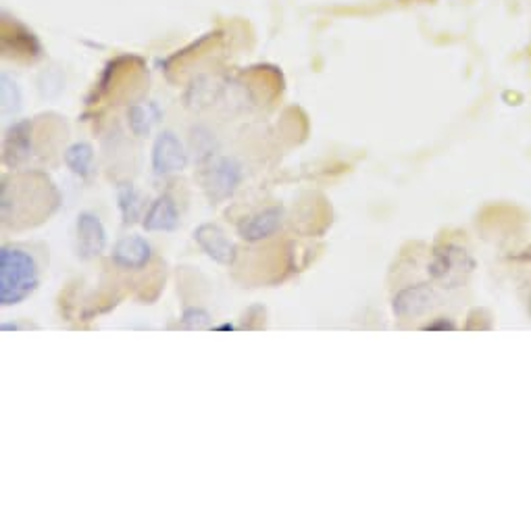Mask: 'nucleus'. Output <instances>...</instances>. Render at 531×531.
Instances as JSON below:
<instances>
[{"mask_svg":"<svg viewBox=\"0 0 531 531\" xmlns=\"http://www.w3.org/2000/svg\"><path fill=\"white\" fill-rule=\"evenodd\" d=\"M75 232H78V244H75V250H78V257L82 261H92L105 250L107 230L103 221L98 219V215L90 211L80 213L78 221H75Z\"/></svg>","mask_w":531,"mask_h":531,"instance_id":"obj_4","label":"nucleus"},{"mask_svg":"<svg viewBox=\"0 0 531 531\" xmlns=\"http://www.w3.org/2000/svg\"><path fill=\"white\" fill-rule=\"evenodd\" d=\"M434 300H436V294L432 286L417 284V286H409V288L400 290L394 296L392 309H394V315L400 319H415L432 309Z\"/></svg>","mask_w":531,"mask_h":531,"instance_id":"obj_7","label":"nucleus"},{"mask_svg":"<svg viewBox=\"0 0 531 531\" xmlns=\"http://www.w3.org/2000/svg\"><path fill=\"white\" fill-rule=\"evenodd\" d=\"M146 232H173L180 225V211H177L175 200L169 194L159 196L144 215Z\"/></svg>","mask_w":531,"mask_h":531,"instance_id":"obj_11","label":"nucleus"},{"mask_svg":"<svg viewBox=\"0 0 531 531\" xmlns=\"http://www.w3.org/2000/svg\"><path fill=\"white\" fill-rule=\"evenodd\" d=\"M188 153L173 132H161L153 144V169L159 175H169L186 169Z\"/></svg>","mask_w":531,"mask_h":531,"instance_id":"obj_5","label":"nucleus"},{"mask_svg":"<svg viewBox=\"0 0 531 531\" xmlns=\"http://www.w3.org/2000/svg\"><path fill=\"white\" fill-rule=\"evenodd\" d=\"M242 177H244L242 165L232 157H223L215 161L213 167L202 175V186H205L213 202H221L238 190Z\"/></svg>","mask_w":531,"mask_h":531,"instance_id":"obj_3","label":"nucleus"},{"mask_svg":"<svg viewBox=\"0 0 531 531\" xmlns=\"http://www.w3.org/2000/svg\"><path fill=\"white\" fill-rule=\"evenodd\" d=\"M117 202L125 223H134L144 209V198L132 184H123L117 188Z\"/></svg>","mask_w":531,"mask_h":531,"instance_id":"obj_14","label":"nucleus"},{"mask_svg":"<svg viewBox=\"0 0 531 531\" xmlns=\"http://www.w3.org/2000/svg\"><path fill=\"white\" fill-rule=\"evenodd\" d=\"M21 109V92L19 86L3 73V113L13 115Z\"/></svg>","mask_w":531,"mask_h":531,"instance_id":"obj_15","label":"nucleus"},{"mask_svg":"<svg viewBox=\"0 0 531 531\" xmlns=\"http://www.w3.org/2000/svg\"><path fill=\"white\" fill-rule=\"evenodd\" d=\"M529 313H531V300H529Z\"/></svg>","mask_w":531,"mask_h":531,"instance_id":"obj_20","label":"nucleus"},{"mask_svg":"<svg viewBox=\"0 0 531 531\" xmlns=\"http://www.w3.org/2000/svg\"><path fill=\"white\" fill-rule=\"evenodd\" d=\"M150 259H153V248L140 236L121 238L111 252V261L119 269H144Z\"/></svg>","mask_w":531,"mask_h":531,"instance_id":"obj_10","label":"nucleus"},{"mask_svg":"<svg viewBox=\"0 0 531 531\" xmlns=\"http://www.w3.org/2000/svg\"><path fill=\"white\" fill-rule=\"evenodd\" d=\"M475 263L467 252L454 244H444L436 248L432 263H429V275L436 282H442L444 288H459L465 277L473 271Z\"/></svg>","mask_w":531,"mask_h":531,"instance_id":"obj_2","label":"nucleus"},{"mask_svg":"<svg viewBox=\"0 0 531 531\" xmlns=\"http://www.w3.org/2000/svg\"><path fill=\"white\" fill-rule=\"evenodd\" d=\"M192 144H194V150L198 153V159L207 157L211 159L213 157V150L217 148V142L213 138V134L205 128H194L192 130Z\"/></svg>","mask_w":531,"mask_h":531,"instance_id":"obj_16","label":"nucleus"},{"mask_svg":"<svg viewBox=\"0 0 531 531\" xmlns=\"http://www.w3.org/2000/svg\"><path fill=\"white\" fill-rule=\"evenodd\" d=\"M163 111L157 103H150V100H146V103H136L130 107L128 111V123H130V130L134 136H146L150 134V130L155 128V123H159Z\"/></svg>","mask_w":531,"mask_h":531,"instance_id":"obj_12","label":"nucleus"},{"mask_svg":"<svg viewBox=\"0 0 531 531\" xmlns=\"http://www.w3.org/2000/svg\"><path fill=\"white\" fill-rule=\"evenodd\" d=\"M425 330H454V323L442 319L440 323H429V325H425Z\"/></svg>","mask_w":531,"mask_h":531,"instance_id":"obj_18","label":"nucleus"},{"mask_svg":"<svg viewBox=\"0 0 531 531\" xmlns=\"http://www.w3.org/2000/svg\"><path fill=\"white\" fill-rule=\"evenodd\" d=\"M211 323H213L211 313L200 307H190L182 313V325L188 327V330H207V327H211Z\"/></svg>","mask_w":531,"mask_h":531,"instance_id":"obj_17","label":"nucleus"},{"mask_svg":"<svg viewBox=\"0 0 531 531\" xmlns=\"http://www.w3.org/2000/svg\"><path fill=\"white\" fill-rule=\"evenodd\" d=\"M32 157V121H19L7 130L3 144V161L15 169Z\"/></svg>","mask_w":531,"mask_h":531,"instance_id":"obj_9","label":"nucleus"},{"mask_svg":"<svg viewBox=\"0 0 531 531\" xmlns=\"http://www.w3.org/2000/svg\"><path fill=\"white\" fill-rule=\"evenodd\" d=\"M40 286V269L28 250L5 246L0 250V302L13 307L30 298Z\"/></svg>","mask_w":531,"mask_h":531,"instance_id":"obj_1","label":"nucleus"},{"mask_svg":"<svg viewBox=\"0 0 531 531\" xmlns=\"http://www.w3.org/2000/svg\"><path fill=\"white\" fill-rule=\"evenodd\" d=\"M217 330H230V332H232V330H234V325H232V323H225V325H219Z\"/></svg>","mask_w":531,"mask_h":531,"instance_id":"obj_19","label":"nucleus"},{"mask_svg":"<svg viewBox=\"0 0 531 531\" xmlns=\"http://www.w3.org/2000/svg\"><path fill=\"white\" fill-rule=\"evenodd\" d=\"M65 165L80 177L90 175L92 163H94V150L88 142H75L65 150Z\"/></svg>","mask_w":531,"mask_h":531,"instance_id":"obj_13","label":"nucleus"},{"mask_svg":"<svg viewBox=\"0 0 531 531\" xmlns=\"http://www.w3.org/2000/svg\"><path fill=\"white\" fill-rule=\"evenodd\" d=\"M282 223H284V209L282 207H269L265 211H259L252 217L244 219L238 225V234L246 242H259V240L273 236L275 232H280Z\"/></svg>","mask_w":531,"mask_h":531,"instance_id":"obj_8","label":"nucleus"},{"mask_svg":"<svg viewBox=\"0 0 531 531\" xmlns=\"http://www.w3.org/2000/svg\"><path fill=\"white\" fill-rule=\"evenodd\" d=\"M194 240L215 263H219V265H234L236 263L238 248L230 238L225 236L221 227H217L213 223H202L194 230Z\"/></svg>","mask_w":531,"mask_h":531,"instance_id":"obj_6","label":"nucleus"}]
</instances>
